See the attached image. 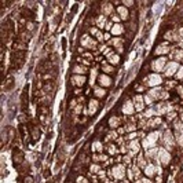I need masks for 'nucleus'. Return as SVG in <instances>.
Wrapping results in <instances>:
<instances>
[{
	"instance_id": "nucleus-19",
	"label": "nucleus",
	"mask_w": 183,
	"mask_h": 183,
	"mask_svg": "<svg viewBox=\"0 0 183 183\" xmlns=\"http://www.w3.org/2000/svg\"><path fill=\"white\" fill-rule=\"evenodd\" d=\"M73 81L77 84V85H81V84L85 81V77H84V76H74V77H73Z\"/></svg>"
},
{
	"instance_id": "nucleus-3",
	"label": "nucleus",
	"mask_w": 183,
	"mask_h": 183,
	"mask_svg": "<svg viewBox=\"0 0 183 183\" xmlns=\"http://www.w3.org/2000/svg\"><path fill=\"white\" fill-rule=\"evenodd\" d=\"M175 130H176V141L183 146V124H180V121H175Z\"/></svg>"
},
{
	"instance_id": "nucleus-15",
	"label": "nucleus",
	"mask_w": 183,
	"mask_h": 183,
	"mask_svg": "<svg viewBox=\"0 0 183 183\" xmlns=\"http://www.w3.org/2000/svg\"><path fill=\"white\" fill-rule=\"evenodd\" d=\"M167 106H165V103H161V105H158V106H156L154 107V113H157V114H161V113H164V112H167Z\"/></svg>"
},
{
	"instance_id": "nucleus-17",
	"label": "nucleus",
	"mask_w": 183,
	"mask_h": 183,
	"mask_svg": "<svg viewBox=\"0 0 183 183\" xmlns=\"http://www.w3.org/2000/svg\"><path fill=\"white\" fill-rule=\"evenodd\" d=\"M123 32H124V29H123V26L119 25V24L112 28V33H113V35H120V33H123Z\"/></svg>"
},
{
	"instance_id": "nucleus-8",
	"label": "nucleus",
	"mask_w": 183,
	"mask_h": 183,
	"mask_svg": "<svg viewBox=\"0 0 183 183\" xmlns=\"http://www.w3.org/2000/svg\"><path fill=\"white\" fill-rule=\"evenodd\" d=\"M161 77L158 76V74H152V76H149V84L150 85H157V84H161Z\"/></svg>"
},
{
	"instance_id": "nucleus-14",
	"label": "nucleus",
	"mask_w": 183,
	"mask_h": 183,
	"mask_svg": "<svg viewBox=\"0 0 183 183\" xmlns=\"http://www.w3.org/2000/svg\"><path fill=\"white\" fill-rule=\"evenodd\" d=\"M117 11H119V14H120V17L123 19H127V18H128V11H127L125 7H121L120 6V7L117 8Z\"/></svg>"
},
{
	"instance_id": "nucleus-34",
	"label": "nucleus",
	"mask_w": 183,
	"mask_h": 183,
	"mask_svg": "<svg viewBox=\"0 0 183 183\" xmlns=\"http://www.w3.org/2000/svg\"><path fill=\"white\" fill-rule=\"evenodd\" d=\"M156 153H157V150H156V149H154V150H149V156H150V157H153L154 154H156Z\"/></svg>"
},
{
	"instance_id": "nucleus-22",
	"label": "nucleus",
	"mask_w": 183,
	"mask_h": 183,
	"mask_svg": "<svg viewBox=\"0 0 183 183\" xmlns=\"http://www.w3.org/2000/svg\"><path fill=\"white\" fill-rule=\"evenodd\" d=\"M109 124H110V127H117L119 125V119H117V117H112L109 121Z\"/></svg>"
},
{
	"instance_id": "nucleus-2",
	"label": "nucleus",
	"mask_w": 183,
	"mask_h": 183,
	"mask_svg": "<svg viewBox=\"0 0 183 183\" xmlns=\"http://www.w3.org/2000/svg\"><path fill=\"white\" fill-rule=\"evenodd\" d=\"M157 138H158V134H157V132H152V134L143 141V147L147 149V147H150V146H154V142L157 141Z\"/></svg>"
},
{
	"instance_id": "nucleus-11",
	"label": "nucleus",
	"mask_w": 183,
	"mask_h": 183,
	"mask_svg": "<svg viewBox=\"0 0 183 183\" xmlns=\"http://www.w3.org/2000/svg\"><path fill=\"white\" fill-rule=\"evenodd\" d=\"M135 105H136V110H143L145 103H143V98H142L141 95H138L135 98Z\"/></svg>"
},
{
	"instance_id": "nucleus-26",
	"label": "nucleus",
	"mask_w": 183,
	"mask_h": 183,
	"mask_svg": "<svg viewBox=\"0 0 183 183\" xmlns=\"http://www.w3.org/2000/svg\"><path fill=\"white\" fill-rule=\"evenodd\" d=\"M103 10H105V14H110L112 10H113V7H112V4H106Z\"/></svg>"
},
{
	"instance_id": "nucleus-1",
	"label": "nucleus",
	"mask_w": 183,
	"mask_h": 183,
	"mask_svg": "<svg viewBox=\"0 0 183 183\" xmlns=\"http://www.w3.org/2000/svg\"><path fill=\"white\" fill-rule=\"evenodd\" d=\"M112 173L116 179H123L124 175H125V168L124 165H116L113 169H112Z\"/></svg>"
},
{
	"instance_id": "nucleus-29",
	"label": "nucleus",
	"mask_w": 183,
	"mask_h": 183,
	"mask_svg": "<svg viewBox=\"0 0 183 183\" xmlns=\"http://www.w3.org/2000/svg\"><path fill=\"white\" fill-rule=\"evenodd\" d=\"M98 25H99L101 28H102V26L105 25V18H103V17H101L99 19H98Z\"/></svg>"
},
{
	"instance_id": "nucleus-9",
	"label": "nucleus",
	"mask_w": 183,
	"mask_h": 183,
	"mask_svg": "<svg viewBox=\"0 0 183 183\" xmlns=\"http://www.w3.org/2000/svg\"><path fill=\"white\" fill-rule=\"evenodd\" d=\"M123 112H124L125 114H131V113L134 112V105H132L131 101H127L125 103H124V106H123Z\"/></svg>"
},
{
	"instance_id": "nucleus-6",
	"label": "nucleus",
	"mask_w": 183,
	"mask_h": 183,
	"mask_svg": "<svg viewBox=\"0 0 183 183\" xmlns=\"http://www.w3.org/2000/svg\"><path fill=\"white\" fill-rule=\"evenodd\" d=\"M81 44H83L84 47H87V48H95V47H96V46H95L96 43H95L89 36H87V35L83 36V39H81Z\"/></svg>"
},
{
	"instance_id": "nucleus-23",
	"label": "nucleus",
	"mask_w": 183,
	"mask_h": 183,
	"mask_svg": "<svg viewBox=\"0 0 183 183\" xmlns=\"http://www.w3.org/2000/svg\"><path fill=\"white\" fill-rule=\"evenodd\" d=\"M153 173H154V165H149L146 168V175L147 176H152Z\"/></svg>"
},
{
	"instance_id": "nucleus-5",
	"label": "nucleus",
	"mask_w": 183,
	"mask_h": 183,
	"mask_svg": "<svg viewBox=\"0 0 183 183\" xmlns=\"http://www.w3.org/2000/svg\"><path fill=\"white\" fill-rule=\"evenodd\" d=\"M158 156H160V161L164 164V165H167L169 160H171V156H169V153L165 150V149H161L160 152H158Z\"/></svg>"
},
{
	"instance_id": "nucleus-21",
	"label": "nucleus",
	"mask_w": 183,
	"mask_h": 183,
	"mask_svg": "<svg viewBox=\"0 0 183 183\" xmlns=\"http://www.w3.org/2000/svg\"><path fill=\"white\" fill-rule=\"evenodd\" d=\"M175 39H178L179 40V44L183 47V29H180V32H179V35H176L175 36Z\"/></svg>"
},
{
	"instance_id": "nucleus-7",
	"label": "nucleus",
	"mask_w": 183,
	"mask_h": 183,
	"mask_svg": "<svg viewBox=\"0 0 183 183\" xmlns=\"http://www.w3.org/2000/svg\"><path fill=\"white\" fill-rule=\"evenodd\" d=\"M165 65V58H158V59H156L154 62H153V66L152 68L154 69V70H157V72H160V70H162V66Z\"/></svg>"
},
{
	"instance_id": "nucleus-36",
	"label": "nucleus",
	"mask_w": 183,
	"mask_h": 183,
	"mask_svg": "<svg viewBox=\"0 0 183 183\" xmlns=\"http://www.w3.org/2000/svg\"><path fill=\"white\" fill-rule=\"evenodd\" d=\"M91 33H92V35H96V36L99 35V33H98V31H96L95 28H92V29H91Z\"/></svg>"
},
{
	"instance_id": "nucleus-10",
	"label": "nucleus",
	"mask_w": 183,
	"mask_h": 183,
	"mask_svg": "<svg viewBox=\"0 0 183 183\" xmlns=\"http://www.w3.org/2000/svg\"><path fill=\"white\" fill-rule=\"evenodd\" d=\"M164 142L167 143L168 147H172L173 146V138L171 136L169 132H165V135H164Z\"/></svg>"
},
{
	"instance_id": "nucleus-20",
	"label": "nucleus",
	"mask_w": 183,
	"mask_h": 183,
	"mask_svg": "<svg viewBox=\"0 0 183 183\" xmlns=\"http://www.w3.org/2000/svg\"><path fill=\"white\" fill-rule=\"evenodd\" d=\"M107 59H109L112 63H117V62H119V55H116V54H110V55H107Z\"/></svg>"
},
{
	"instance_id": "nucleus-16",
	"label": "nucleus",
	"mask_w": 183,
	"mask_h": 183,
	"mask_svg": "<svg viewBox=\"0 0 183 183\" xmlns=\"http://www.w3.org/2000/svg\"><path fill=\"white\" fill-rule=\"evenodd\" d=\"M131 156L134 154V153H136L138 150H139V143H138V141H134V142H131Z\"/></svg>"
},
{
	"instance_id": "nucleus-38",
	"label": "nucleus",
	"mask_w": 183,
	"mask_h": 183,
	"mask_svg": "<svg viewBox=\"0 0 183 183\" xmlns=\"http://www.w3.org/2000/svg\"><path fill=\"white\" fill-rule=\"evenodd\" d=\"M95 149H99V150H101V149H102V146H101V145H98V143H95Z\"/></svg>"
},
{
	"instance_id": "nucleus-27",
	"label": "nucleus",
	"mask_w": 183,
	"mask_h": 183,
	"mask_svg": "<svg viewBox=\"0 0 183 183\" xmlns=\"http://www.w3.org/2000/svg\"><path fill=\"white\" fill-rule=\"evenodd\" d=\"M175 58H176V59H182L183 58V51H176L175 52Z\"/></svg>"
},
{
	"instance_id": "nucleus-37",
	"label": "nucleus",
	"mask_w": 183,
	"mask_h": 183,
	"mask_svg": "<svg viewBox=\"0 0 183 183\" xmlns=\"http://www.w3.org/2000/svg\"><path fill=\"white\" fill-rule=\"evenodd\" d=\"M141 183H152V182H150V180H147V179H142Z\"/></svg>"
},
{
	"instance_id": "nucleus-25",
	"label": "nucleus",
	"mask_w": 183,
	"mask_h": 183,
	"mask_svg": "<svg viewBox=\"0 0 183 183\" xmlns=\"http://www.w3.org/2000/svg\"><path fill=\"white\" fill-rule=\"evenodd\" d=\"M112 43H113V46H114V47H119V48H121V44H123V42H121L120 39H114Z\"/></svg>"
},
{
	"instance_id": "nucleus-24",
	"label": "nucleus",
	"mask_w": 183,
	"mask_h": 183,
	"mask_svg": "<svg viewBox=\"0 0 183 183\" xmlns=\"http://www.w3.org/2000/svg\"><path fill=\"white\" fill-rule=\"evenodd\" d=\"M87 72V69L83 68V66H76L74 68V73H85Z\"/></svg>"
},
{
	"instance_id": "nucleus-13",
	"label": "nucleus",
	"mask_w": 183,
	"mask_h": 183,
	"mask_svg": "<svg viewBox=\"0 0 183 183\" xmlns=\"http://www.w3.org/2000/svg\"><path fill=\"white\" fill-rule=\"evenodd\" d=\"M99 83L105 87H107V85H110V77H107L106 74H102V76H99Z\"/></svg>"
},
{
	"instance_id": "nucleus-31",
	"label": "nucleus",
	"mask_w": 183,
	"mask_h": 183,
	"mask_svg": "<svg viewBox=\"0 0 183 183\" xmlns=\"http://www.w3.org/2000/svg\"><path fill=\"white\" fill-rule=\"evenodd\" d=\"M103 70H105V72H113V68H112V66H107V65H105Z\"/></svg>"
},
{
	"instance_id": "nucleus-18",
	"label": "nucleus",
	"mask_w": 183,
	"mask_h": 183,
	"mask_svg": "<svg viewBox=\"0 0 183 183\" xmlns=\"http://www.w3.org/2000/svg\"><path fill=\"white\" fill-rule=\"evenodd\" d=\"M96 107H98V102H96L95 99H92L91 102H89V113L94 114L95 112H96Z\"/></svg>"
},
{
	"instance_id": "nucleus-4",
	"label": "nucleus",
	"mask_w": 183,
	"mask_h": 183,
	"mask_svg": "<svg viewBox=\"0 0 183 183\" xmlns=\"http://www.w3.org/2000/svg\"><path fill=\"white\" fill-rule=\"evenodd\" d=\"M178 68H179V65L176 62H169L167 66H165V69H164V70H165V76H172V74L178 70Z\"/></svg>"
},
{
	"instance_id": "nucleus-32",
	"label": "nucleus",
	"mask_w": 183,
	"mask_h": 183,
	"mask_svg": "<svg viewBox=\"0 0 183 183\" xmlns=\"http://www.w3.org/2000/svg\"><path fill=\"white\" fill-rule=\"evenodd\" d=\"M139 167H145V160H143V157H139Z\"/></svg>"
},
{
	"instance_id": "nucleus-28",
	"label": "nucleus",
	"mask_w": 183,
	"mask_h": 183,
	"mask_svg": "<svg viewBox=\"0 0 183 183\" xmlns=\"http://www.w3.org/2000/svg\"><path fill=\"white\" fill-rule=\"evenodd\" d=\"M95 94L98 95V96H103L105 91H103V89H95Z\"/></svg>"
},
{
	"instance_id": "nucleus-33",
	"label": "nucleus",
	"mask_w": 183,
	"mask_h": 183,
	"mask_svg": "<svg viewBox=\"0 0 183 183\" xmlns=\"http://www.w3.org/2000/svg\"><path fill=\"white\" fill-rule=\"evenodd\" d=\"M178 78H182L183 77V68L179 69V72H178V76H176Z\"/></svg>"
},
{
	"instance_id": "nucleus-35",
	"label": "nucleus",
	"mask_w": 183,
	"mask_h": 183,
	"mask_svg": "<svg viewBox=\"0 0 183 183\" xmlns=\"http://www.w3.org/2000/svg\"><path fill=\"white\" fill-rule=\"evenodd\" d=\"M95 160H106L105 156H95Z\"/></svg>"
},
{
	"instance_id": "nucleus-12",
	"label": "nucleus",
	"mask_w": 183,
	"mask_h": 183,
	"mask_svg": "<svg viewBox=\"0 0 183 183\" xmlns=\"http://www.w3.org/2000/svg\"><path fill=\"white\" fill-rule=\"evenodd\" d=\"M168 51H169V48H168L167 44H161V46L156 50V54L157 55H161V54H167Z\"/></svg>"
},
{
	"instance_id": "nucleus-30",
	"label": "nucleus",
	"mask_w": 183,
	"mask_h": 183,
	"mask_svg": "<svg viewBox=\"0 0 183 183\" xmlns=\"http://www.w3.org/2000/svg\"><path fill=\"white\" fill-rule=\"evenodd\" d=\"M91 171L92 172H99V165H92L91 167Z\"/></svg>"
}]
</instances>
